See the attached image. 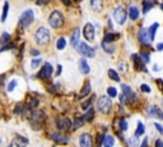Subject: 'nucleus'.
Masks as SVG:
<instances>
[{"mask_svg":"<svg viewBox=\"0 0 163 147\" xmlns=\"http://www.w3.org/2000/svg\"><path fill=\"white\" fill-rule=\"evenodd\" d=\"M34 41L37 42L38 45H47L49 41H50V32L47 28H45V27H40L36 33H34Z\"/></svg>","mask_w":163,"mask_h":147,"instance_id":"f257e3e1","label":"nucleus"},{"mask_svg":"<svg viewBox=\"0 0 163 147\" xmlns=\"http://www.w3.org/2000/svg\"><path fill=\"white\" fill-rule=\"evenodd\" d=\"M112 107V100L110 96H101L97 101V109L102 114H108Z\"/></svg>","mask_w":163,"mask_h":147,"instance_id":"f03ea898","label":"nucleus"},{"mask_svg":"<svg viewBox=\"0 0 163 147\" xmlns=\"http://www.w3.org/2000/svg\"><path fill=\"white\" fill-rule=\"evenodd\" d=\"M64 23V15L59 10H54L49 17V24L52 28H60Z\"/></svg>","mask_w":163,"mask_h":147,"instance_id":"7ed1b4c3","label":"nucleus"},{"mask_svg":"<svg viewBox=\"0 0 163 147\" xmlns=\"http://www.w3.org/2000/svg\"><path fill=\"white\" fill-rule=\"evenodd\" d=\"M33 21H34V14H33V10H31V9H27L26 12H23L21 15V19H19L23 28L29 27L33 23Z\"/></svg>","mask_w":163,"mask_h":147,"instance_id":"20e7f679","label":"nucleus"},{"mask_svg":"<svg viewBox=\"0 0 163 147\" xmlns=\"http://www.w3.org/2000/svg\"><path fill=\"white\" fill-rule=\"evenodd\" d=\"M126 17H127V13H126V10L124 6H117L114 10V18H115V21L117 24L122 26L124 23L126 22Z\"/></svg>","mask_w":163,"mask_h":147,"instance_id":"39448f33","label":"nucleus"},{"mask_svg":"<svg viewBox=\"0 0 163 147\" xmlns=\"http://www.w3.org/2000/svg\"><path fill=\"white\" fill-rule=\"evenodd\" d=\"M31 123H32L33 128L38 129V125L37 124H41L42 122L45 120V113L42 110H33L32 114H31Z\"/></svg>","mask_w":163,"mask_h":147,"instance_id":"423d86ee","label":"nucleus"},{"mask_svg":"<svg viewBox=\"0 0 163 147\" xmlns=\"http://www.w3.org/2000/svg\"><path fill=\"white\" fill-rule=\"evenodd\" d=\"M76 50H78V53L80 54V55H83V56H88V58H93L94 56V50H93L91 46H88L85 42H79L78 46H76Z\"/></svg>","mask_w":163,"mask_h":147,"instance_id":"0eeeda50","label":"nucleus"},{"mask_svg":"<svg viewBox=\"0 0 163 147\" xmlns=\"http://www.w3.org/2000/svg\"><path fill=\"white\" fill-rule=\"evenodd\" d=\"M52 73H54V68H52V65L50 64V63H45V64H44V67L41 68L40 73H38V77H40L41 79H49L50 77L52 76Z\"/></svg>","mask_w":163,"mask_h":147,"instance_id":"6e6552de","label":"nucleus"},{"mask_svg":"<svg viewBox=\"0 0 163 147\" xmlns=\"http://www.w3.org/2000/svg\"><path fill=\"white\" fill-rule=\"evenodd\" d=\"M94 27H93L92 23H87V24L84 26V28H83V36L84 38L87 41H93L94 40Z\"/></svg>","mask_w":163,"mask_h":147,"instance_id":"1a4fd4ad","label":"nucleus"},{"mask_svg":"<svg viewBox=\"0 0 163 147\" xmlns=\"http://www.w3.org/2000/svg\"><path fill=\"white\" fill-rule=\"evenodd\" d=\"M148 115L156 119H159V120H163V110H161V107H158L157 105H150L148 107Z\"/></svg>","mask_w":163,"mask_h":147,"instance_id":"9d476101","label":"nucleus"},{"mask_svg":"<svg viewBox=\"0 0 163 147\" xmlns=\"http://www.w3.org/2000/svg\"><path fill=\"white\" fill-rule=\"evenodd\" d=\"M80 147H93V138L89 133H83L79 137Z\"/></svg>","mask_w":163,"mask_h":147,"instance_id":"9b49d317","label":"nucleus"},{"mask_svg":"<svg viewBox=\"0 0 163 147\" xmlns=\"http://www.w3.org/2000/svg\"><path fill=\"white\" fill-rule=\"evenodd\" d=\"M131 59H133V61H134V67H135V69H137V71H144V72H147L145 63L142 60L140 55H138V54H134V55H131Z\"/></svg>","mask_w":163,"mask_h":147,"instance_id":"f8f14e48","label":"nucleus"},{"mask_svg":"<svg viewBox=\"0 0 163 147\" xmlns=\"http://www.w3.org/2000/svg\"><path fill=\"white\" fill-rule=\"evenodd\" d=\"M138 38L142 44L144 45H149L150 44V37H149V33H148V28H142L138 33Z\"/></svg>","mask_w":163,"mask_h":147,"instance_id":"ddd939ff","label":"nucleus"},{"mask_svg":"<svg viewBox=\"0 0 163 147\" xmlns=\"http://www.w3.org/2000/svg\"><path fill=\"white\" fill-rule=\"evenodd\" d=\"M121 90H122V95L125 96L126 100H129V101H133V100L137 99V96L133 92V90L127 86V84H121Z\"/></svg>","mask_w":163,"mask_h":147,"instance_id":"4468645a","label":"nucleus"},{"mask_svg":"<svg viewBox=\"0 0 163 147\" xmlns=\"http://www.w3.org/2000/svg\"><path fill=\"white\" fill-rule=\"evenodd\" d=\"M28 145V140L26 137H22V136H15L13 142H11V147H26Z\"/></svg>","mask_w":163,"mask_h":147,"instance_id":"2eb2a0df","label":"nucleus"},{"mask_svg":"<svg viewBox=\"0 0 163 147\" xmlns=\"http://www.w3.org/2000/svg\"><path fill=\"white\" fill-rule=\"evenodd\" d=\"M71 127V120L68 118H61L57 120V128L60 130H68Z\"/></svg>","mask_w":163,"mask_h":147,"instance_id":"dca6fc26","label":"nucleus"},{"mask_svg":"<svg viewBox=\"0 0 163 147\" xmlns=\"http://www.w3.org/2000/svg\"><path fill=\"white\" fill-rule=\"evenodd\" d=\"M91 8L93 12L99 13L103 9V0H91Z\"/></svg>","mask_w":163,"mask_h":147,"instance_id":"f3484780","label":"nucleus"},{"mask_svg":"<svg viewBox=\"0 0 163 147\" xmlns=\"http://www.w3.org/2000/svg\"><path fill=\"white\" fill-rule=\"evenodd\" d=\"M79 36H80V31H79V28H75V31L73 32L71 37H70V44L73 46H78V44H79Z\"/></svg>","mask_w":163,"mask_h":147,"instance_id":"a211bd4d","label":"nucleus"},{"mask_svg":"<svg viewBox=\"0 0 163 147\" xmlns=\"http://www.w3.org/2000/svg\"><path fill=\"white\" fill-rule=\"evenodd\" d=\"M158 28H159V23H153V24L148 28V33H149L150 41H153L154 38H156V32H157Z\"/></svg>","mask_w":163,"mask_h":147,"instance_id":"6ab92c4d","label":"nucleus"},{"mask_svg":"<svg viewBox=\"0 0 163 147\" xmlns=\"http://www.w3.org/2000/svg\"><path fill=\"white\" fill-rule=\"evenodd\" d=\"M79 68H80V72L83 73V74H88L89 71H91V68H89V65H88V63H87V60H85V59H80Z\"/></svg>","mask_w":163,"mask_h":147,"instance_id":"aec40b11","label":"nucleus"},{"mask_svg":"<svg viewBox=\"0 0 163 147\" xmlns=\"http://www.w3.org/2000/svg\"><path fill=\"white\" fill-rule=\"evenodd\" d=\"M129 18L131 21H137L139 18V9L137 6H130L129 8Z\"/></svg>","mask_w":163,"mask_h":147,"instance_id":"412c9836","label":"nucleus"},{"mask_svg":"<svg viewBox=\"0 0 163 147\" xmlns=\"http://www.w3.org/2000/svg\"><path fill=\"white\" fill-rule=\"evenodd\" d=\"M153 6H154L153 0H143V13H144V14L148 13Z\"/></svg>","mask_w":163,"mask_h":147,"instance_id":"4be33fe9","label":"nucleus"},{"mask_svg":"<svg viewBox=\"0 0 163 147\" xmlns=\"http://www.w3.org/2000/svg\"><path fill=\"white\" fill-rule=\"evenodd\" d=\"M102 49L106 51L107 54H114L115 53V48H114V45L110 44V42H102Z\"/></svg>","mask_w":163,"mask_h":147,"instance_id":"5701e85b","label":"nucleus"},{"mask_svg":"<svg viewBox=\"0 0 163 147\" xmlns=\"http://www.w3.org/2000/svg\"><path fill=\"white\" fill-rule=\"evenodd\" d=\"M51 138H52L54 141H56V142H63V143H66V142H68V138H66V137L61 136V134H59L57 132L52 133V134H51Z\"/></svg>","mask_w":163,"mask_h":147,"instance_id":"b1692460","label":"nucleus"},{"mask_svg":"<svg viewBox=\"0 0 163 147\" xmlns=\"http://www.w3.org/2000/svg\"><path fill=\"white\" fill-rule=\"evenodd\" d=\"M115 143V138L112 136H104L103 138V147H112Z\"/></svg>","mask_w":163,"mask_h":147,"instance_id":"393cba45","label":"nucleus"},{"mask_svg":"<svg viewBox=\"0 0 163 147\" xmlns=\"http://www.w3.org/2000/svg\"><path fill=\"white\" fill-rule=\"evenodd\" d=\"M117 38H119V33H107V35H104L103 41H104V42H110V44H112V41L117 40Z\"/></svg>","mask_w":163,"mask_h":147,"instance_id":"a878e982","label":"nucleus"},{"mask_svg":"<svg viewBox=\"0 0 163 147\" xmlns=\"http://www.w3.org/2000/svg\"><path fill=\"white\" fill-rule=\"evenodd\" d=\"M89 92H91V83L85 82L84 86H83V88H82V91H80V97H85V96H87Z\"/></svg>","mask_w":163,"mask_h":147,"instance_id":"bb28decb","label":"nucleus"},{"mask_svg":"<svg viewBox=\"0 0 163 147\" xmlns=\"http://www.w3.org/2000/svg\"><path fill=\"white\" fill-rule=\"evenodd\" d=\"M145 132V127L144 124H143L142 122H138V127H137V132H135V136H138V137H140L143 136Z\"/></svg>","mask_w":163,"mask_h":147,"instance_id":"cd10ccee","label":"nucleus"},{"mask_svg":"<svg viewBox=\"0 0 163 147\" xmlns=\"http://www.w3.org/2000/svg\"><path fill=\"white\" fill-rule=\"evenodd\" d=\"M127 145H129V147H138V145H139V137L138 136L130 137L129 140H127Z\"/></svg>","mask_w":163,"mask_h":147,"instance_id":"c85d7f7f","label":"nucleus"},{"mask_svg":"<svg viewBox=\"0 0 163 147\" xmlns=\"http://www.w3.org/2000/svg\"><path fill=\"white\" fill-rule=\"evenodd\" d=\"M108 77H110L112 81H115V82H120V77L117 74V72L114 71V69H110V71H108Z\"/></svg>","mask_w":163,"mask_h":147,"instance_id":"c756f323","label":"nucleus"},{"mask_svg":"<svg viewBox=\"0 0 163 147\" xmlns=\"http://www.w3.org/2000/svg\"><path fill=\"white\" fill-rule=\"evenodd\" d=\"M93 117H94V110H93V107H89L87 110V113H85V115L83 117V119L84 120H92Z\"/></svg>","mask_w":163,"mask_h":147,"instance_id":"7c9ffc66","label":"nucleus"},{"mask_svg":"<svg viewBox=\"0 0 163 147\" xmlns=\"http://www.w3.org/2000/svg\"><path fill=\"white\" fill-rule=\"evenodd\" d=\"M65 46H66V41H65V38L64 37H60L59 40H57V42H56V48L59 49V50H64Z\"/></svg>","mask_w":163,"mask_h":147,"instance_id":"2f4dec72","label":"nucleus"},{"mask_svg":"<svg viewBox=\"0 0 163 147\" xmlns=\"http://www.w3.org/2000/svg\"><path fill=\"white\" fill-rule=\"evenodd\" d=\"M8 10H9V3H4L3 14H1V22H5V19H6V15H8Z\"/></svg>","mask_w":163,"mask_h":147,"instance_id":"473e14b6","label":"nucleus"},{"mask_svg":"<svg viewBox=\"0 0 163 147\" xmlns=\"http://www.w3.org/2000/svg\"><path fill=\"white\" fill-rule=\"evenodd\" d=\"M41 63H42V59H40V58L32 59V61H31V68H32V69H37L38 65H41Z\"/></svg>","mask_w":163,"mask_h":147,"instance_id":"72a5a7b5","label":"nucleus"},{"mask_svg":"<svg viewBox=\"0 0 163 147\" xmlns=\"http://www.w3.org/2000/svg\"><path fill=\"white\" fill-rule=\"evenodd\" d=\"M9 41H10V35L6 33V32H4L1 35V37H0V42L4 45V44H6V42H9Z\"/></svg>","mask_w":163,"mask_h":147,"instance_id":"f704fd0d","label":"nucleus"},{"mask_svg":"<svg viewBox=\"0 0 163 147\" xmlns=\"http://www.w3.org/2000/svg\"><path fill=\"white\" fill-rule=\"evenodd\" d=\"M139 55H140V58H142V60L144 61V63H149V58H150V55H149V53H147V51H142L140 54H139Z\"/></svg>","mask_w":163,"mask_h":147,"instance_id":"c9c22d12","label":"nucleus"},{"mask_svg":"<svg viewBox=\"0 0 163 147\" xmlns=\"http://www.w3.org/2000/svg\"><path fill=\"white\" fill-rule=\"evenodd\" d=\"M107 94H108V96H110V97H116V96H117V91H116L115 87H108Z\"/></svg>","mask_w":163,"mask_h":147,"instance_id":"e433bc0d","label":"nucleus"},{"mask_svg":"<svg viewBox=\"0 0 163 147\" xmlns=\"http://www.w3.org/2000/svg\"><path fill=\"white\" fill-rule=\"evenodd\" d=\"M15 87H17V81H15V79H13V81H11V82L9 83V84H8V91H13L14 90V88Z\"/></svg>","mask_w":163,"mask_h":147,"instance_id":"4c0bfd02","label":"nucleus"},{"mask_svg":"<svg viewBox=\"0 0 163 147\" xmlns=\"http://www.w3.org/2000/svg\"><path fill=\"white\" fill-rule=\"evenodd\" d=\"M92 101H93V100L91 99V100H88V101H85L84 104H82V109H83V110H88L89 106L92 105Z\"/></svg>","mask_w":163,"mask_h":147,"instance_id":"58836bf2","label":"nucleus"},{"mask_svg":"<svg viewBox=\"0 0 163 147\" xmlns=\"http://www.w3.org/2000/svg\"><path fill=\"white\" fill-rule=\"evenodd\" d=\"M140 90H142L143 92H145V94H149V92L152 91L148 84H142V86H140Z\"/></svg>","mask_w":163,"mask_h":147,"instance_id":"ea45409f","label":"nucleus"},{"mask_svg":"<svg viewBox=\"0 0 163 147\" xmlns=\"http://www.w3.org/2000/svg\"><path fill=\"white\" fill-rule=\"evenodd\" d=\"M83 120H84V119L83 118H79V119H75V124H74V129H78L79 128V127L82 125V124H83Z\"/></svg>","mask_w":163,"mask_h":147,"instance_id":"a19ab883","label":"nucleus"},{"mask_svg":"<svg viewBox=\"0 0 163 147\" xmlns=\"http://www.w3.org/2000/svg\"><path fill=\"white\" fill-rule=\"evenodd\" d=\"M120 128H121L122 132L127 130V123H126V120H121V122H120Z\"/></svg>","mask_w":163,"mask_h":147,"instance_id":"79ce46f5","label":"nucleus"},{"mask_svg":"<svg viewBox=\"0 0 163 147\" xmlns=\"http://www.w3.org/2000/svg\"><path fill=\"white\" fill-rule=\"evenodd\" d=\"M15 114H21V113H23V105L22 104H18L17 106H15V111H14Z\"/></svg>","mask_w":163,"mask_h":147,"instance_id":"37998d69","label":"nucleus"},{"mask_svg":"<svg viewBox=\"0 0 163 147\" xmlns=\"http://www.w3.org/2000/svg\"><path fill=\"white\" fill-rule=\"evenodd\" d=\"M37 105H38V100H36V99H34L33 101H29V104H28V107H29V109H33V107H36Z\"/></svg>","mask_w":163,"mask_h":147,"instance_id":"c03bdc74","label":"nucleus"},{"mask_svg":"<svg viewBox=\"0 0 163 147\" xmlns=\"http://www.w3.org/2000/svg\"><path fill=\"white\" fill-rule=\"evenodd\" d=\"M49 3H50V0H37L36 1L37 5H47Z\"/></svg>","mask_w":163,"mask_h":147,"instance_id":"a18cd8bd","label":"nucleus"},{"mask_svg":"<svg viewBox=\"0 0 163 147\" xmlns=\"http://www.w3.org/2000/svg\"><path fill=\"white\" fill-rule=\"evenodd\" d=\"M154 127H156L157 130H158V132H159L161 134H163V127H162L161 124H158V123H154Z\"/></svg>","mask_w":163,"mask_h":147,"instance_id":"49530a36","label":"nucleus"},{"mask_svg":"<svg viewBox=\"0 0 163 147\" xmlns=\"http://www.w3.org/2000/svg\"><path fill=\"white\" fill-rule=\"evenodd\" d=\"M119 68H120V71H121L122 73L126 72V64H125V63H120V64H119Z\"/></svg>","mask_w":163,"mask_h":147,"instance_id":"de8ad7c7","label":"nucleus"},{"mask_svg":"<svg viewBox=\"0 0 163 147\" xmlns=\"http://www.w3.org/2000/svg\"><path fill=\"white\" fill-rule=\"evenodd\" d=\"M156 147H163V141L162 140H157L156 141Z\"/></svg>","mask_w":163,"mask_h":147,"instance_id":"09e8293b","label":"nucleus"},{"mask_svg":"<svg viewBox=\"0 0 163 147\" xmlns=\"http://www.w3.org/2000/svg\"><path fill=\"white\" fill-rule=\"evenodd\" d=\"M148 142H149V140H148V138H145V140L143 141V143H142L140 147H148Z\"/></svg>","mask_w":163,"mask_h":147,"instance_id":"8fccbe9b","label":"nucleus"},{"mask_svg":"<svg viewBox=\"0 0 163 147\" xmlns=\"http://www.w3.org/2000/svg\"><path fill=\"white\" fill-rule=\"evenodd\" d=\"M38 54H40V51H38V50H31V55H34V56H37Z\"/></svg>","mask_w":163,"mask_h":147,"instance_id":"3c124183","label":"nucleus"},{"mask_svg":"<svg viewBox=\"0 0 163 147\" xmlns=\"http://www.w3.org/2000/svg\"><path fill=\"white\" fill-rule=\"evenodd\" d=\"M157 50H158V51H163V42H161V44L157 45Z\"/></svg>","mask_w":163,"mask_h":147,"instance_id":"603ef678","label":"nucleus"},{"mask_svg":"<svg viewBox=\"0 0 163 147\" xmlns=\"http://www.w3.org/2000/svg\"><path fill=\"white\" fill-rule=\"evenodd\" d=\"M61 1H63V3L65 4V5H70V3H71L70 0H61Z\"/></svg>","mask_w":163,"mask_h":147,"instance_id":"864d4df0","label":"nucleus"},{"mask_svg":"<svg viewBox=\"0 0 163 147\" xmlns=\"http://www.w3.org/2000/svg\"><path fill=\"white\" fill-rule=\"evenodd\" d=\"M57 69H59V71H57V73H56V74L59 76L60 73H61V69H63V67H61V65H59V67H57Z\"/></svg>","mask_w":163,"mask_h":147,"instance_id":"5fc2aeb1","label":"nucleus"},{"mask_svg":"<svg viewBox=\"0 0 163 147\" xmlns=\"http://www.w3.org/2000/svg\"><path fill=\"white\" fill-rule=\"evenodd\" d=\"M154 71H159V67H158V65H154Z\"/></svg>","mask_w":163,"mask_h":147,"instance_id":"6e6d98bb","label":"nucleus"},{"mask_svg":"<svg viewBox=\"0 0 163 147\" xmlns=\"http://www.w3.org/2000/svg\"><path fill=\"white\" fill-rule=\"evenodd\" d=\"M3 83V77H1V78H0V84H1Z\"/></svg>","mask_w":163,"mask_h":147,"instance_id":"4d7b16f0","label":"nucleus"},{"mask_svg":"<svg viewBox=\"0 0 163 147\" xmlns=\"http://www.w3.org/2000/svg\"><path fill=\"white\" fill-rule=\"evenodd\" d=\"M0 143H1V140H0Z\"/></svg>","mask_w":163,"mask_h":147,"instance_id":"13d9d810","label":"nucleus"},{"mask_svg":"<svg viewBox=\"0 0 163 147\" xmlns=\"http://www.w3.org/2000/svg\"><path fill=\"white\" fill-rule=\"evenodd\" d=\"M9 147H11V146H9Z\"/></svg>","mask_w":163,"mask_h":147,"instance_id":"bf43d9fd","label":"nucleus"}]
</instances>
